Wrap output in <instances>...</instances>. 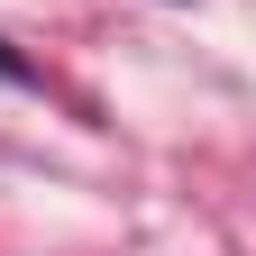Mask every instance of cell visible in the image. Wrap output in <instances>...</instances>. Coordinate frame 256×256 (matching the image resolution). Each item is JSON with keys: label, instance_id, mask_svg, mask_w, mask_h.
<instances>
[{"label": "cell", "instance_id": "cell-1", "mask_svg": "<svg viewBox=\"0 0 256 256\" xmlns=\"http://www.w3.org/2000/svg\"><path fill=\"white\" fill-rule=\"evenodd\" d=\"M0 82H28V55L18 46H0Z\"/></svg>", "mask_w": 256, "mask_h": 256}]
</instances>
